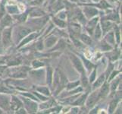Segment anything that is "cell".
Segmentation results:
<instances>
[{"instance_id": "6da1fadb", "label": "cell", "mask_w": 122, "mask_h": 114, "mask_svg": "<svg viewBox=\"0 0 122 114\" xmlns=\"http://www.w3.org/2000/svg\"><path fill=\"white\" fill-rule=\"evenodd\" d=\"M70 59H71V62H72V64H73L74 68L76 69L81 75L85 74L83 65L82 64V62L81 61V60H80L79 58H77L76 56H74V54L70 55Z\"/></svg>"}, {"instance_id": "7a4b0ae2", "label": "cell", "mask_w": 122, "mask_h": 114, "mask_svg": "<svg viewBox=\"0 0 122 114\" xmlns=\"http://www.w3.org/2000/svg\"><path fill=\"white\" fill-rule=\"evenodd\" d=\"M99 100V92L94 91L89 96V98L86 100V106L87 107H93L95 104L97 103V101Z\"/></svg>"}, {"instance_id": "3957f363", "label": "cell", "mask_w": 122, "mask_h": 114, "mask_svg": "<svg viewBox=\"0 0 122 114\" xmlns=\"http://www.w3.org/2000/svg\"><path fill=\"white\" fill-rule=\"evenodd\" d=\"M11 40V29L5 28L2 33V41L5 46H8Z\"/></svg>"}, {"instance_id": "277c9868", "label": "cell", "mask_w": 122, "mask_h": 114, "mask_svg": "<svg viewBox=\"0 0 122 114\" xmlns=\"http://www.w3.org/2000/svg\"><path fill=\"white\" fill-rule=\"evenodd\" d=\"M10 101L9 98H8L7 96H0V107L2 109L8 110V108L10 107Z\"/></svg>"}, {"instance_id": "5b68a950", "label": "cell", "mask_w": 122, "mask_h": 114, "mask_svg": "<svg viewBox=\"0 0 122 114\" xmlns=\"http://www.w3.org/2000/svg\"><path fill=\"white\" fill-rule=\"evenodd\" d=\"M83 15H85L88 18H92V17L95 16L96 15H97L98 11L94 8H90V7H85L83 9Z\"/></svg>"}, {"instance_id": "8992f818", "label": "cell", "mask_w": 122, "mask_h": 114, "mask_svg": "<svg viewBox=\"0 0 122 114\" xmlns=\"http://www.w3.org/2000/svg\"><path fill=\"white\" fill-rule=\"evenodd\" d=\"M30 32V30L27 27H20L18 31V33H17V36H18L17 40H21L22 38L26 37Z\"/></svg>"}, {"instance_id": "52a82bcc", "label": "cell", "mask_w": 122, "mask_h": 114, "mask_svg": "<svg viewBox=\"0 0 122 114\" xmlns=\"http://www.w3.org/2000/svg\"><path fill=\"white\" fill-rule=\"evenodd\" d=\"M108 92H109V85L107 83H105L102 86V87H101L100 91H99V99L106 98V97L108 94Z\"/></svg>"}, {"instance_id": "ba28073f", "label": "cell", "mask_w": 122, "mask_h": 114, "mask_svg": "<svg viewBox=\"0 0 122 114\" xmlns=\"http://www.w3.org/2000/svg\"><path fill=\"white\" fill-rule=\"evenodd\" d=\"M22 106V103L17 98L15 97H13L11 99V105L10 107H11V109H19L20 107H21Z\"/></svg>"}, {"instance_id": "9c48e42d", "label": "cell", "mask_w": 122, "mask_h": 114, "mask_svg": "<svg viewBox=\"0 0 122 114\" xmlns=\"http://www.w3.org/2000/svg\"><path fill=\"white\" fill-rule=\"evenodd\" d=\"M11 23V18L9 15H5V17L1 20V26L2 27H6L10 25Z\"/></svg>"}, {"instance_id": "30bf717a", "label": "cell", "mask_w": 122, "mask_h": 114, "mask_svg": "<svg viewBox=\"0 0 122 114\" xmlns=\"http://www.w3.org/2000/svg\"><path fill=\"white\" fill-rule=\"evenodd\" d=\"M118 100H112L110 103H109V107H108V112L112 113L113 112L115 111V109L117 107V104L118 103Z\"/></svg>"}, {"instance_id": "8fae6325", "label": "cell", "mask_w": 122, "mask_h": 114, "mask_svg": "<svg viewBox=\"0 0 122 114\" xmlns=\"http://www.w3.org/2000/svg\"><path fill=\"white\" fill-rule=\"evenodd\" d=\"M56 40H57L56 37H53L48 38L45 42L46 46V47H51V46H52L55 43H56Z\"/></svg>"}, {"instance_id": "7c38bea8", "label": "cell", "mask_w": 122, "mask_h": 114, "mask_svg": "<svg viewBox=\"0 0 122 114\" xmlns=\"http://www.w3.org/2000/svg\"><path fill=\"white\" fill-rule=\"evenodd\" d=\"M105 81V76L104 75H101L100 77L96 80V81L93 84V87L96 88V87H99V86H101L102 84H103Z\"/></svg>"}, {"instance_id": "4fadbf2b", "label": "cell", "mask_w": 122, "mask_h": 114, "mask_svg": "<svg viewBox=\"0 0 122 114\" xmlns=\"http://www.w3.org/2000/svg\"><path fill=\"white\" fill-rule=\"evenodd\" d=\"M81 40L83 41V43H86L87 45H90L91 44V38L89 37V36H87L86 34H81Z\"/></svg>"}, {"instance_id": "5bb4252c", "label": "cell", "mask_w": 122, "mask_h": 114, "mask_svg": "<svg viewBox=\"0 0 122 114\" xmlns=\"http://www.w3.org/2000/svg\"><path fill=\"white\" fill-rule=\"evenodd\" d=\"M37 36H38V34H36V33H32V34H30L29 37H27V38H25V39L22 41L21 44H20V46H23V45H25V43H27L29 42V40H32L34 37H36Z\"/></svg>"}, {"instance_id": "9a60e30c", "label": "cell", "mask_w": 122, "mask_h": 114, "mask_svg": "<svg viewBox=\"0 0 122 114\" xmlns=\"http://www.w3.org/2000/svg\"><path fill=\"white\" fill-rule=\"evenodd\" d=\"M44 14V12L43 11H41L38 8H35V9H33L30 11V16H40V15H43Z\"/></svg>"}, {"instance_id": "2e32d148", "label": "cell", "mask_w": 122, "mask_h": 114, "mask_svg": "<svg viewBox=\"0 0 122 114\" xmlns=\"http://www.w3.org/2000/svg\"><path fill=\"white\" fill-rule=\"evenodd\" d=\"M52 79V68L49 67L47 69V83L51 84Z\"/></svg>"}, {"instance_id": "e0dca14e", "label": "cell", "mask_w": 122, "mask_h": 114, "mask_svg": "<svg viewBox=\"0 0 122 114\" xmlns=\"http://www.w3.org/2000/svg\"><path fill=\"white\" fill-rule=\"evenodd\" d=\"M53 22L56 23V24H57L58 27H65V22L63 20L61 19H58V18H53Z\"/></svg>"}, {"instance_id": "ac0fdd59", "label": "cell", "mask_w": 122, "mask_h": 114, "mask_svg": "<svg viewBox=\"0 0 122 114\" xmlns=\"http://www.w3.org/2000/svg\"><path fill=\"white\" fill-rule=\"evenodd\" d=\"M102 35V32H101V28L99 27V25L98 24L97 26L96 27V30H95V38L96 39H99V37Z\"/></svg>"}, {"instance_id": "d6986e66", "label": "cell", "mask_w": 122, "mask_h": 114, "mask_svg": "<svg viewBox=\"0 0 122 114\" xmlns=\"http://www.w3.org/2000/svg\"><path fill=\"white\" fill-rule=\"evenodd\" d=\"M37 91H40L41 94H46V95H49V91L46 87H39V88H37Z\"/></svg>"}, {"instance_id": "ffe728a7", "label": "cell", "mask_w": 122, "mask_h": 114, "mask_svg": "<svg viewBox=\"0 0 122 114\" xmlns=\"http://www.w3.org/2000/svg\"><path fill=\"white\" fill-rule=\"evenodd\" d=\"M15 18H18V20L19 21V22H24L25 20H26V18H27V15H24V14H22V15H15Z\"/></svg>"}, {"instance_id": "44dd1931", "label": "cell", "mask_w": 122, "mask_h": 114, "mask_svg": "<svg viewBox=\"0 0 122 114\" xmlns=\"http://www.w3.org/2000/svg\"><path fill=\"white\" fill-rule=\"evenodd\" d=\"M80 84L79 81H77V82H73V83H69L68 85H67V88H68V90L71 89V88H74L75 87H77L78 84Z\"/></svg>"}, {"instance_id": "7402d4cb", "label": "cell", "mask_w": 122, "mask_h": 114, "mask_svg": "<svg viewBox=\"0 0 122 114\" xmlns=\"http://www.w3.org/2000/svg\"><path fill=\"white\" fill-rule=\"evenodd\" d=\"M118 82H119L118 79H115L114 80V81L112 83V92H114V91L116 89V87H117L116 86H117V84H118Z\"/></svg>"}, {"instance_id": "603a6c76", "label": "cell", "mask_w": 122, "mask_h": 114, "mask_svg": "<svg viewBox=\"0 0 122 114\" xmlns=\"http://www.w3.org/2000/svg\"><path fill=\"white\" fill-rule=\"evenodd\" d=\"M108 38H109V40H107L108 42H109V43H114V33H109L108 36H107Z\"/></svg>"}, {"instance_id": "cb8c5ba5", "label": "cell", "mask_w": 122, "mask_h": 114, "mask_svg": "<svg viewBox=\"0 0 122 114\" xmlns=\"http://www.w3.org/2000/svg\"><path fill=\"white\" fill-rule=\"evenodd\" d=\"M109 1H111V2H115V0H109Z\"/></svg>"}, {"instance_id": "d4e9b609", "label": "cell", "mask_w": 122, "mask_h": 114, "mask_svg": "<svg viewBox=\"0 0 122 114\" xmlns=\"http://www.w3.org/2000/svg\"><path fill=\"white\" fill-rule=\"evenodd\" d=\"M94 1H96V2H97V1H98V0H94Z\"/></svg>"}]
</instances>
